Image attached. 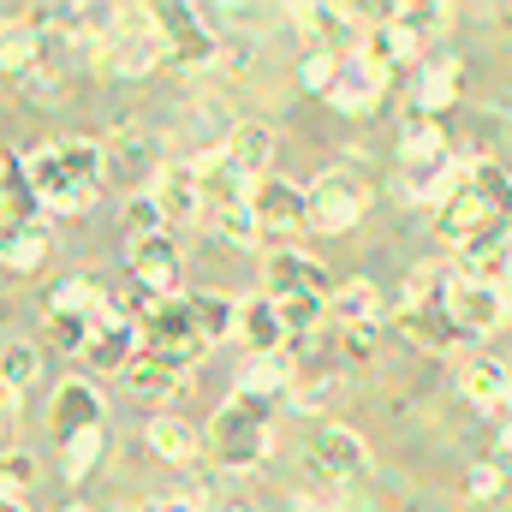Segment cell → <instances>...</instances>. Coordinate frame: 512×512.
<instances>
[{
    "label": "cell",
    "instance_id": "obj_1",
    "mask_svg": "<svg viewBox=\"0 0 512 512\" xmlns=\"http://www.w3.org/2000/svg\"><path fill=\"white\" fill-rule=\"evenodd\" d=\"M209 453L221 471H256L268 453V399L233 393L209 423Z\"/></svg>",
    "mask_w": 512,
    "mask_h": 512
},
{
    "label": "cell",
    "instance_id": "obj_2",
    "mask_svg": "<svg viewBox=\"0 0 512 512\" xmlns=\"http://www.w3.org/2000/svg\"><path fill=\"white\" fill-rule=\"evenodd\" d=\"M399 167H405V173H399V191H405V197H417V203H429V197H435V185H441L459 161H453L447 131L417 114L411 126L399 131Z\"/></svg>",
    "mask_w": 512,
    "mask_h": 512
},
{
    "label": "cell",
    "instance_id": "obj_3",
    "mask_svg": "<svg viewBox=\"0 0 512 512\" xmlns=\"http://www.w3.org/2000/svg\"><path fill=\"white\" fill-rule=\"evenodd\" d=\"M143 352H161L185 370H197L209 358V340L197 334V316H191V298H161L149 316H143Z\"/></svg>",
    "mask_w": 512,
    "mask_h": 512
},
{
    "label": "cell",
    "instance_id": "obj_4",
    "mask_svg": "<svg viewBox=\"0 0 512 512\" xmlns=\"http://www.w3.org/2000/svg\"><path fill=\"white\" fill-rule=\"evenodd\" d=\"M364 209H370V191H364V179L346 173V167H328V173L310 185V227H316V233H346V227H358Z\"/></svg>",
    "mask_w": 512,
    "mask_h": 512
},
{
    "label": "cell",
    "instance_id": "obj_5",
    "mask_svg": "<svg viewBox=\"0 0 512 512\" xmlns=\"http://www.w3.org/2000/svg\"><path fill=\"white\" fill-rule=\"evenodd\" d=\"M137 358H143V322H131L120 310L96 316V334H90L84 364H90V370H108V376H126Z\"/></svg>",
    "mask_w": 512,
    "mask_h": 512
},
{
    "label": "cell",
    "instance_id": "obj_6",
    "mask_svg": "<svg viewBox=\"0 0 512 512\" xmlns=\"http://www.w3.org/2000/svg\"><path fill=\"white\" fill-rule=\"evenodd\" d=\"M507 310H512V286H477V280H465V274L453 268V322H459L471 340L495 334V328L507 322Z\"/></svg>",
    "mask_w": 512,
    "mask_h": 512
},
{
    "label": "cell",
    "instance_id": "obj_7",
    "mask_svg": "<svg viewBox=\"0 0 512 512\" xmlns=\"http://www.w3.org/2000/svg\"><path fill=\"white\" fill-rule=\"evenodd\" d=\"M90 429H102V393L90 382H60L54 387V405H48V435L60 441V447H72L78 435H90Z\"/></svg>",
    "mask_w": 512,
    "mask_h": 512
},
{
    "label": "cell",
    "instance_id": "obj_8",
    "mask_svg": "<svg viewBox=\"0 0 512 512\" xmlns=\"http://www.w3.org/2000/svg\"><path fill=\"white\" fill-rule=\"evenodd\" d=\"M251 209H256V221H262V233H292V227L310 221V191L292 185V179H280V173H268V179L251 185Z\"/></svg>",
    "mask_w": 512,
    "mask_h": 512
},
{
    "label": "cell",
    "instance_id": "obj_9",
    "mask_svg": "<svg viewBox=\"0 0 512 512\" xmlns=\"http://www.w3.org/2000/svg\"><path fill=\"white\" fill-rule=\"evenodd\" d=\"M30 185H36V197H42V209H48V215H60V221H72V215H84V209H90V197H96V191H78V185L66 179V167H60V155H54V143H42V149H30Z\"/></svg>",
    "mask_w": 512,
    "mask_h": 512
},
{
    "label": "cell",
    "instance_id": "obj_10",
    "mask_svg": "<svg viewBox=\"0 0 512 512\" xmlns=\"http://www.w3.org/2000/svg\"><path fill=\"white\" fill-rule=\"evenodd\" d=\"M149 197H155V209L167 215V227H179V221H203V215H209V209H203V179H197V161H167V167L155 173Z\"/></svg>",
    "mask_w": 512,
    "mask_h": 512
},
{
    "label": "cell",
    "instance_id": "obj_11",
    "mask_svg": "<svg viewBox=\"0 0 512 512\" xmlns=\"http://www.w3.org/2000/svg\"><path fill=\"white\" fill-rule=\"evenodd\" d=\"M310 459H316V471L334 477V483H352V477L370 471V447H364V435L346 429V423H322L316 441H310Z\"/></svg>",
    "mask_w": 512,
    "mask_h": 512
},
{
    "label": "cell",
    "instance_id": "obj_12",
    "mask_svg": "<svg viewBox=\"0 0 512 512\" xmlns=\"http://www.w3.org/2000/svg\"><path fill=\"white\" fill-rule=\"evenodd\" d=\"M179 274H185V262H179V245H173L167 233L131 239V280H137L149 298H179Z\"/></svg>",
    "mask_w": 512,
    "mask_h": 512
},
{
    "label": "cell",
    "instance_id": "obj_13",
    "mask_svg": "<svg viewBox=\"0 0 512 512\" xmlns=\"http://www.w3.org/2000/svg\"><path fill=\"white\" fill-rule=\"evenodd\" d=\"M465 280H477V286H507L512 280V221H495L489 233H477L459 262H453Z\"/></svg>",
    "mask_w": 512,
    "mask_h": 512
},
{
    "label": "cell",
    "instance_id": "obj_14",
    "mask_svg": "<svg viewBox=\"0 0 512 512\" xmlns=\"http://www.w3.org/2000/svg\"><path fill=\"white\" fill-rule=\"evenodd\" d=\"M96 66L114 72V78H143V72L167 66V36H161V30H143V36H120V30H114V36L96 48Z\"/></svg>",
    "mask_w": 512,
    "mask_h": 512
},
{
    "label": "cell",
    "instance_id": "obj_15",
    "mask_svg": "<svg viewBox=\"0 0 512 512\" xmlns=\"http://www.w3.org/2000/svg\"><path fill=\"white\" fill-rule=\"evenodd\" d=\"M239 340L251 346V358H280V352L292 346V334H286V316H280V304H274L268 292L239 298Z\"/></svg>",
    "mask_w": 512,
    "mask_h": 512
},
{
    "label": "cell",
    "instance_id": "obj_16",
    "mask_svg": "<svg viewBox=\"0 0 512 512\" xmlns=\"http://www.w3.org/2000/svg\"><path fill=\"white\" fill-rule=\"evenodd\" d=\"M417 54V30H405L393 12H387L382 24H370L364 36H358V60L370 66V72H382V78H393V72H405V60Z\"/></svg>",
    "mask_w": 512,
    "mask_h": 512
},
{
    "label": "cell",
    "instance_id": "obj_17",
    "mask_svg": "<svg viewBox=\"0 0 512 512\" xmlns=\"http://www.w3.org/2000/svg\"><path fill=\"white\" fill-rule=\"evenodd\" d=\"M459 387H465L471 405H483L489 417H507L512 423V370L501 358H471V364L459 370Z\"/></svg>",
    "mask_w": 512,
    "mask_h": 512
},
{
    "label": "cell",
    "instance_id": "obj_18",
    "mask_svg": "<svg viewBox=\"0 0 512 512\" xmlns=\"http://www.w3.org/2000/svg\"><path fill=\"white\" fill-rule=\"evenodd\" d=\"M197 179H203V209H209L203 221H215V215L251 203V179L227 161V149H221V155H203V161H197Z\"/></svg>",
    "mask_w": 512,
    "mask_h": 512
},
{
    "label": "cell",
    "instance_id": "obj_19",
    "mask_svg": "<svg viewBox=\"0 0 512 512\" xmlns=\"http://www.w3.org/2000/svg\"><path fill=\"white\" fill-rule=\"evenodd\" d=\"M399 334L417 340L423 352H447V346L471 340V334L453 322V298H441V304H417V310H399Z\"/></svg>",
    "mask_w": 512,
    "mask_h": 512
},
{
    "label": "cell",
    "instance_id": "obj_20",
    "mask_svg": "<svg viewBox=\"0 0 512 512\" xmlns=\"http://www.w3.org/2000/svg\"><path fill=\"white\" fill-rule=\"evenodd\" d=\"M48 310L54 316H108L114 310V298H108V286L96 280V274H66V280H54V292H48Z\"/></svg>",
    "mask_w": 512,
    "mask_h": 512
},
{
    "label": "cell",
    "instance_id": "obj_21",
    "mask_svg": "<svg viewBox=\"0 0 512 512\" xmlns=\"http://www.w3.org/2000/svg\"><path fill=\"white\" fill-rule=\"evenodd\" d=\"M227 161L245 173V179H268V161H274V131L262 126V120H239V131L227 137Z\"/></svg>",
    "mask_w": 512,
    "mask_h": 512
},
{
    "label": "cell",
    "instance_id": "obj_22",
    "mask_svg": "<svg viewBox=\"0 0 512 512\" xmlns=\"http://www.w3.org/2000/svg\"><path fill=\"white\" fill-rule=\"evenodd\" d=\"M292 292H322V262L304 251H274L268 256V298H292Z\"/></svg>",
    "mask_w": 512,
    "mask_h": 512
},
{
    "label": "cell",
    "instance_id": "obj_23",
    "mask_svg": "<svg viewBox=\"0 0 512 512\" xmlns=\"http://www.w3.org/2000/svg\"><path fill=\"white\" fill-rule=\"evenodd\" d=\"M382 84H387L382 72H370V66L352 54V60L340 66V84H334V96H328V102H334L340 114H370V108H376V96H382Z\"/></svg>",
    "mask_w": 512,
    "mask_h": 512
},
{
    "label": "cell",
    "instance_id": "obj_24",
    "mask_svg": "<svg viewBox=\"0 0 512 512\" xmlns=\"http://www.w3.org/2000/svg\"><path fill=\"white\" fill-rule=\"evenodd\" d=\"M328 316H334L340 328H376L382 298H376V286H370V280H346V286H334V292H328Z\"/></svg>",
    "mask_w": 512,
    "mask_h": 512
},
{
    "label": "cell",
    "instance_id": "obj_25",
    "mask_svg": "<svg viewBox=\"0 0 512 512\" xmlns=\"http://www.w3.org/2000/svg\"><path fill=\"white\" fill-rule=\"evenodd\" d=\"M185 376H191L185 364H173V358H161V352H143V358L126 370V387L143 393V399H167V393L185 387Z\"/></svg>",
    "mask_w": 512,
    "mask_h": 512
},
{
    "label": "cell",
    "instance_id": "obj_26",
    "mask_svg": "<svg viewBox=\"0 0 512 512\" xmlns=\"http://www.w3.org/2000/svg\"><path fill=\"white\" fill-rule=\"evenodd\" d=\"M54 155H60V167H66V179H72L78 191H96V185H102V167H108V149H102V143H90V137H60Z\"/></svg>",
    "mask_w": 512,
    "mask_h": 512
},
{
    "label": "cell",
    "instance_id": "obj_27",
    "mask_svg": "<svg viewBox=\"0 0 512 512\" xmlns=\"http://www.w3.org/2000/svg\"><path fill=\"white\" fill-rule=\"evenodd\" d=\"M143 441H149V453L155 459H167V465H185V459H197V429L185 423V417H149V429H143Z\"/></svg>",
    "mask_w": 512,
    "mask_h": 512
},
{
    "label": "cell",
    "instance_id": "obj_28",
    "mask_svg": "<svg viewBox=\"0 0 512 512\" xmlns=\"http://www.w3.org/2000/svg\"><path fill=\"white\" fill-rule=\"evenodd\" d=\"M191 316H197V334L209 346L239 334V298H227V292H191Z\"/></svg>",
    "mask_w": 512,
    "mask_h": 512
},
{
    "label": "cell",
    "instance_id": "obj_29",
    "mask_svg": "<svg viewBox=\"0 0 512 512\" xmlns=\"http://www.w3.org/2000/svg\"><path fill=\"white\" fill-rule=\"evenodd\" d=\"M0 185H6V221H12V233H18V227H36L30 215L42 209V197H36V185H30V161L6 155V173H0Z\"/></svg>",
    "mask_w": 512,
    "mask_h": 512
},
{
    "label": "cell",
    "instance_id": "obj_30",
    "mask_svg": "<svg viewBox=\"0 0 512 512\" xmlns=\"http://www.w3.org/2000/svg\"><path fill=\"white\" fill-rule=\"evenodd\" d=\"M155 155H161V143L137 126V120H120V126H114V149H108V167H114V173H137V167H149Z\"/></svg>",
    "mask_w": 512,
    "mask_h": 512
},
{
    "label": "cell",
    "instance_id": "obj_31",
    "mask_svg": "<svg viewBox=\"0 0 512 512\" xmlns=\"http://www.w3.org/2000/svg\"><path fill=\"white\" fill-rule=\"evenodd\" d=\"M459 60H435L423 78H417V108H423V120H435L441 108H453V96H459Z\"/></svg>",
    "mask_w": 512,
    "mask_h": 512
},
{
    "label": "cell",
    "instance_id": "obj_32",
    "mask_svg": "<svg viewBox=\"0 0 512 512\" xmlns=\"http://www.w3.org/2000/svg\"><path fill=\"white\" fill-rule=\"evenodd\" d=\"M471 191L489 203L495 221H512V173L501 161H471Z\"/></svg>",
    "mask_w": 512,
    "mask_h": 512
},
{
    "label": "cell",
    "instance_id": "obj_33",
    "mask_svg": "<svg viewBox=\"0 0 512 512\" xmlns=\"http://www.w3.org/2000/svg\"><path fill=\"white\" fill-rule=\"evenodd\" d=\"M280 387H292V358L280 352V358H251L245 370H239V387L233 393H251V399H274Z\"/></svg>",
    "mask_w": 512,
    "mask_h": 512
},
{
    "label": "cell",
    "instance_id": "obj_34",
    "mask_svg": "<svg viewBox=\"0 0 512 512\" xmlns=\"http://www.w3.org/2000/svg\"><path fill=\"white\" fill-rule=\"evenodd\" d=\"M48 262V233L42 227H6V274H36Z\"/></svg>",
    "mask_w": 512,
    "mask_h": 512
},
{
    "label": "cell",
    "instance_id": "obj_35",
    "mask_svg": "<svg viewBox=\"0 0 512 512\" xmlns=\"http://www.w3.org/2000/svg\"><path fill=\"white\" fill-rule=\"evenodd\" d=\"M102 447H108V429H90V435H78L72 447H60V471H66V483H84V477L102 465Z\"/></svg>",
    "mask_w": 512,
    "mask_h": 512
},
{
    "label": "cell",
    "instance_id": "obj_36",
    "mask_svg": "<svg viewBox=\"0 0 512 512\" xmlns=\"http://www.w3.org/2000/svg\"><path fill=\"white\" fill-rule=\"evenodd\" d=\"M280 304V316H286V334L298 340V334H310L322 316H328V292H292V298H274Z\"/></svg>",
    "mask_w": 512,
    "mask_h": 512
},
{
    "label": "cell",
    "instance_id": "obj_37",
    "mask_svg": "<svg viewBox=\"0 0 512 512\" xmlns=\"http://www.w3.org/2000/svg\"><path fill=\"white\" fill-rule=\"evenodd\" d=\"M340 66H346V60H334L328 48H322V54H304V66H298V84H304V90H316V96H334V84H340Z\"/></svg>",
    "mask_w": 512,
    "mask_h": 512
},
{
    "label": "cell",
    "instance_id": "obj_38",
    "mask_svg": "<svg viewBox=\"0 0 512 512\" xmlns=\"http://www.w3.org/2000/svg\"><path fill=\"white\" fill-rule=\"evenodd\" d=\"M36 370H42V364H36V352H30L24 340H6V393H12V399L36 382Z\"/></svg>",
    "mask_w": 512,
    "mask_h": 512
},
{
    "label": "cell",
    "instance_id": "obj_39",
    "mask_svg": "<svg viewBox=\"0 0 512 512\" xmlns=\"http://www.w3.org/2000/svg\"><path fill=\"white\" fill-rule=\"evenodd\" d=\"M48 334H54L66 352H78V358H84V352H90V334H96V322H90V316H54V310H48Z\"/></svg>",
    "mask_w": 512,
    "mask_h": 512
},
{
    "label": "cell",
    "instance_id": "obj_40",
    "mask_svg": "<svg viewBox=\"0 0 512 512\" xmlns=\"http://www.w3.org/2000/svg\"><path fill=\"white\" fill-rule=\"evenodd\" d=\"M215 233H221V239H233V245H256V239H262V221H256L251 203H239V209L215 215Z\"/></svg>",
    "mask_w": 512,
    "mask_h": 512
},
{
    "label": "cell",
    "instance_id": "obj_41",
    "mask_svg": "<svg viewBox=\"0 0 512 512\" xmlns=\"http://www.w3.org/2000/svg\"><path fill=\"white\" fill-rule=\"evenodd\" d=\"M465 489H471V501H501L507 477H501V465H495V459H477V465L465 471Z\"/></svg>",
    "mask_w": 512,
    "mask_h": 512
},
{
    "label": "cell",
    "instance_id": "obj_42",
    "mask_svg": "<svg viewBox=\"0 0 512 512\" xmlns=\"http://www.w3.org/2000/svg\"><path fill=\"white\" fill-rule=\"evenodd\" d=\"M30 483H36V459H30L24 447H12V453H6V495H18V501H24V489H30Z\"/></svg>",
    "mask_w": 512,
    "mask_h": 512
},
{
    "label": "cell",
    "instance_id": "obj_43",
    "mask_svg": "<svg viewBox=\"0 0 512 512\" xmlns=\"http://www.w3.org/2000/svg\"><path fill=\"white\" fill-rule=\"evenodd\" d=\"M346 358L352 364H370L376 358V328H346Z\"/></svg>",
    "mask_w": 512,
    "mask_h": 512
},
{
    "label": "cell",
    "instance_id": "obj_44",
    "mask_svg": "<svg viewBox=\"0 0 512 512\" xmlns=\"http://www.w3.org/2000/svg\"><path fill=\"white\" fill-rule=\"evenodd\" d=\"M215 66H221V72H245V66H251V48H245V42H221V60H215Z\"/></svg>",
    "mask_w": 512,
    "mask_h": 512
},
{
    "label": "cell",
    "instance_id": "obj_45",
    "mask_svg": "<svg viewBox=\"0 0 512 512\" xmlns=\"http://www.w3.org/2000/svg\"><path fill=\"white\" fill-rule=\"evenodd\" d=\"M155 512H203V495H191V489H185V495H161Z\"/></svg>",
    "mask_w": 512,
    "mask_h": 512
},
{
    "label": "cell",
    "instance_id": "obj_46",
    "mask_svg": "<svg viewBox=\"0 0 512 512\" xmlns=\"http://www.w3.org/2000/svg\"><path fill=\"white\" fill-rule=\"evenodd\" d=\"M495 465H512V423H501V435H495Z\"/></svg>",
    "mask_w": 512,
    "mask_h": 512
},
{
    "label": "cell",
    "instance_id": "obj_47",
    "mask_svg": "<svg viewBox=\"0 0 512 512\" xmlns=\"http://www.w3.org/2000/svg\"><path fill=\"white\" fill-rule=\"evenodd\" d=\"M0 512H24V501H18V495H6V501H0Z\"/></svg>",
    "mask_w": 512,
    "mask_h": 512
},
{
    "label": "cell",
    "instance_id": "obj_48",
    "mask_svg": "<svg viewBox=\"0 0 512 512\" xmlns=\"http://www.w3.org/2000/svg\"><path fill=\"white\" fill-rule=\"evenodd\" d=\"M221 512H251V507H245V501H227V507H221Z\"/></svg>",
    "mask_w": 512,
    "mask_h": 512
},
{
    "label": "cell",
    "instance_id": "obj_49",
    "mask_svg": "<svg viewBox=\"0 0 512 512\" xmlns=\"http://www.w3.org/2000/svg\"><path fill=\"white\" fill-rule=\"evenodd\" d=\"M66 512H90V507H66Z\"/></svg>",
    "mask_w": 512,
    "mask_h": 512
},
{
    "label": "cell",
    "instance_id": "obj_50",
    "mask_svg": "<svg viewBox=\"0 0 512 512\" xmlns=\"http://www.w3.org/2000/svg\"><path fill=\"white\" fill-rule=\"evenodd\" d=\"M143 512H155V507H143Z\"/></svg>",
    "mask_w": 512,
    "mask_h": 512
}]
</instances>
